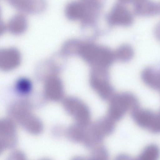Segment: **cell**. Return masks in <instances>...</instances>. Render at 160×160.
I'll use <instances>...</instances> for the list:
<instances>
[{"instance_id":"cell-1","label":"cell","mask_w":160,"mask_h":160,"mask_svg":"<svg viewBox=\"0 0 160 160\" xmlns=\"http://www.w3.org/2000/svg\"><path fill=\"white\" fill-rule=\"evenodd\" d=\"M78 56L92 68L108 69L116 60L114 51L106 46L89 41L82 42Z\"/></svg>"},{"instance_id":"cell-2","label":"cell","mask_w":160,"mask_h":160,"mask_svg":"<svg viewBox=\"0 0 160 160\" xmlns=\"http://www.w3.org/2000/svg\"><path fill=\"white\" fill-rule=\"evenodd\" d=\"M110 99L108 117L114 121L120 119L127 111L131 112L139 106L137 98L128 92L114 94Z\"/></svg>"},{"instance_id":"cell-3","label":"cell","mask_w":160,"mask_h":160,"mask_svg":"<svg viewBox=\"0 0 160 160\" xmlns=\"http://www.w3.org/2000/svg\"><path fill=\"white\" fill-rule=\"evenodd\" d=\"M89 82L91 88L101 98L110 99L114 94L108 69L92 67L90 71Z\"/></svg>"},{"instance_id":"cell-4","label":"cell","mask_w":160,"mask_h":160,"mask_svg":"<svg viewBox=\"0 0 160 160\" xmlns=\"http://www.w3.org/2000/svg\"><path fill=\"white\" fill-rule=\"evenodd\" d=\"M105 18L107 24L111 27H128L132 25L134 21L131 12L123 4L120 2L114 5Z\"/></svg>"},{"instance_id":"cell-5","label":"cell","mask_w":160,"mask_h":160,"mask_svg":"<svg viewBox=\"0 0 160 160\" xmlns=\"http://www.w3.org/2000/svg\"><path fill=\"white\" fill-rule=\"evenodd\" d=\"M14 8L22 13L38 14L47 7L46 0H7Z\"/></svg>"},{"instance_id":"cell-6","label":"cell","mask_w":160,"mask_h":160,"mask_svg":"<svg viewBox=\"0 0 160 160\" xmlns=\"http://www.w3.org/2000/svg\"><path fill=\"white\" fill-rule=\"evenodd\" d=\"M70 100V111L74 117L77 125L84 127L87 126L90 117L88 108L78 98H72Z\"/></svg>"},{"instance_id":"cell-7","label":"cell","mask_w":160,"mask_h":160,"mask_svg":"<svg viewBox=\"0 0 160 160\" xmlns=\"http://www.w3.org/2000/svg\"><path fill=\"white\" fill-rule=\"evenodd\" d=\"M131 113L133 119L139 126L149 130L154 122L156 113L139 106Z\"/></svg>"},{"instance_id":"cell-8","label":"cell","mask_w":160,"mask_h":160,"mask_svg":"<svg viewBox=\"0 0 160 160\" xmlns=\"http://www.w3.org/2000/svg\"><path fill=\"white\" fill-rule=\"evenodd\" d=\"M133 5V12L137 16H152L159 13V3L151 0H139Z\"/></svg>"},{"instance_id":"cell-9","label":"cell","mask_w":160,"mask_h":160,"mask_svg":"<svg viewBox=\"0 0 160 160\" xmlns=\"http://www.w3.org/2000/svg\"><path fill=\"white\" fill-rule=\"evenodd\" d=\"M65 14L69 20L82 21L86 13V8L82 1H73L68 3L65 8Z\"/></svg>"},{"instance_id":"cell-10","label":"cell","mask_w":160,"mask_h":160,"mask_svg":"<svg viewBox=\"0 0 160 160\" xmlns=\"http://www.w3.org/2000/svg\"><path fill=\"white\" fill-rule=\"evenodd\" d=\"M142 79L148 86L155 90L160 91V69L148 67L142 71Z\"/></svg>"},{"instance_id":"cell-11","label":"cell","mask_w":160,"mask_h":160,"mask_svg":"<svg viewBox=\"0 0 160 160\" xmlns=\"http://www.w3.org/2000/svg\"><path fill=\"white\" fill-rule=\"evenodd\" d=\"M28 21L23 13L17 14L9 21L7 28L12 33L19 34L24 32L27 27Z\"/></svg>"},{"instance_id":"cell-12","label":"cell","mask_w":160,"mask_h":160,"mask_svg":"<svg viewBox=\"0 0 160 160\" xmlns=\"http://www.w3.org/2000/svg\"><path fill=\"white\" fill-rule=\"evenodd\" d=\"M115 59L122 62L130 61L133 58L134 52L132 47L125 44L119 46L114 51Z\"/></svg>"},{"instance_id":"cell-13","label":"cell","mask_w":160,"mask_h":160,"mask_svg":"<svg viewBox=\"0 0 160 160\" xmlns=\"http://www.w3.org/2000/svg\"><path fill=\"white\" fill-rule=\"evenodd\" d=\"M160 150L156 145L150 144L147 146L140 154L139 158L141 160H155L159 157Z\"/></svg>"},{"instance_id":"cell-14","label":"cell","mask_w":160,"mask_h":160,"mask_svg":"<svg viewBox=\"0 0 160 160\" xmlns=\"http://www.w3.org/2000/svg\"><path fill=\"white\" fill-rule=\"evenodd\" d=\"M82 42V41L76 39H72L68 41L64 46V53L68 55L78 56Z\"/></svg>"},{"instance_id":"cell-15","label":"cell","mask_w":160,"mask_h":160,"mask_svg":"<svg viewBox=\"0 0 160 160\" xmlns=\"http://www.w3.org/2000/svg\"><path fill=\"white\" fill-rule=\"evenodd\" d=\"M16 84L17 89L21 93H27L31 89V82L27 79L21 78L17 81Z\"/></svg>"},{"instance_id":"cell-16","label":"cell","mask_w":160,"mask_h":160,"mask_svg":"<svg viewBox=\"0 0 160 160\" xmlns=\"http://www.w3.org/2000/svg\"><path fill=\"white\" fill-rule=\"evenodd\" d=\"M154 33L156 38L160 41V22L157 24L155 26Z\"/></svg>"},{"instance_id":"cell-17","label":"cell","mask_w":160,"mask_h":160,"mask_svg":"<svg viewBox=\"0 0 160 160\" xmlns=\"http://www.w3.org/2000/svg\"><path fill=\"white\" fill-rule=\"evenodd\" d=\"M119 2L123 4H134L135 2L139 0H118Z\"/></svg>"},{"instance_id":"cell-18","label":"cell","mask_w":160,"mask_h":160,"mask_svg":"<svg viewBox=\"0 0 160 160\" xmlns=\"http://www.w3.org/2000/svg\"><path fill=\"white\" fill-rule=\"evenodd\" d=\"M159 13H160V2L159 3Z\"/></svg>"}]
</instances>
